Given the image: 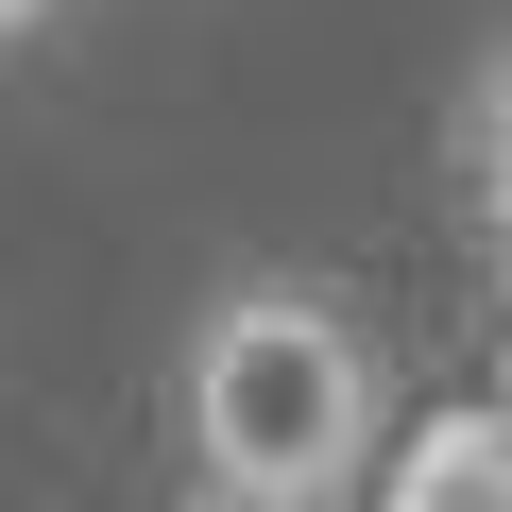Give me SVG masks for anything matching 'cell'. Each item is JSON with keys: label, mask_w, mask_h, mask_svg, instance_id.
Returning <instances> with one entry per match:
<instances>
[{"label": "cell", "mask_w": 512, "mask_h": 512, "mask_svg": "<svg viewBox=\"0 0 512 512\" xmlns=\"http://www.w3.org/2000/svg\"><path fill=\"white\" fill-rule=\"evenodd\" d=\"M171 427H188V495L205 512H342L376 478V444H393V376H376V342H359L342 291L222 274L188 308Z\"/></svg>", "instance_id": "cell-1"}, {"label": "cell", "mask_w": 512, "mask_h": 512, "mask_svg": "<svg viewBox=\"0 0 512 512\" xmlns=\"http://www.w3.org/2000/svg\"><path fill=\"white\" fill-rule=\"evenodd\" d=\"M444 171H461V239L512 274V18L461 52V86H444Z\"/></svg>", "instance_id": "cell-2"}, {"label": "cell", "mask_w": 512, "mask_h": 512, "mask_svg": "<svg viewBox=\"0 0 512 512\" xmlns=\"http://www.w3.org/2000/svg\"><path fill=\"white\" fill-rule=\"evenodd\" d=\"M393 512H512V410H444L393 444Z\"/></svg>", "instance_id": "cell-3"}, {"label": "cell", "mask_w": 512, "mask_h": 512, "mask_svg": "<svg viewBox=\"0 0 512 512\" xmlns=\"http://www.w3.org/2000/svg\"><path fill=\"white\" fill-rule=\"evenodd\" d=\"M52 18H69V0H0V52H35V35H52Z\"/></svg>", "instance_id": "cell-4"}]
</instances>
